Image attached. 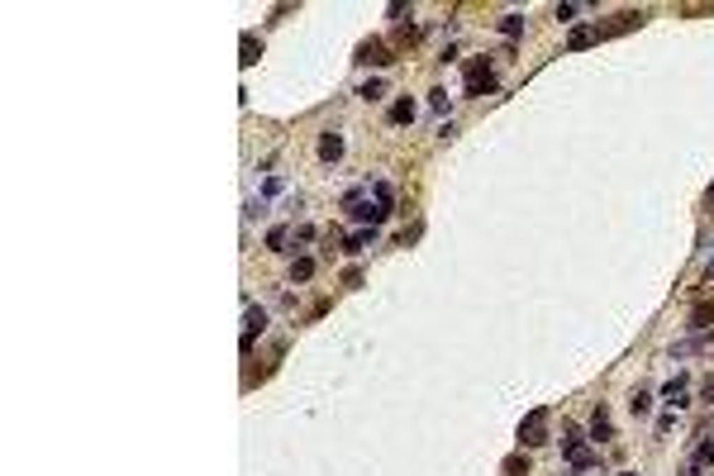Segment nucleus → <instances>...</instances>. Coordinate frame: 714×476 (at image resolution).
<instances>
[{
    "mask_svg": "<svg viewBox=\"0 0 714 476\" xmlns=\"http://www.w3.org/2000/svg\"><path fill=\"white\" fill-rule=\"evenodd\" d=\"M391 200H396V195H391L386 181H376V186L367 181V186H357V191L343 195V210H348V219H357L362 229H376V224L391 214Z\"/></svg>",
    "mask_w": 714,
    "mask_h": 476,
    "instance_id": "f257e3e1",
    "label": "nucleus"
},
{
    "mask_svg": "<svg viewBox=\"0 0 714 476\" xmlns=\"http://www.w3.org/2000/svg\"><path fill=\"white\" fill-rule=\"evenodd\" d=\"M562 457L572 462V472H590V467H595V452L581 443V433H577L572 424H567V438H562Z\"/></svg>",
    "mask_w": 714,
    "mask_h": 476,
    "instance_id": "f03ea898",
    "label": "nucleus"
},
{
    "mask_svg": "<svg viewBox=\"0 0 714 476\" xmlns=\"http://www.w3.org/2000/svg\"><path fill=\"white\" fill-rule=\"evenodd\" d=\"M491 91H496L491 62H486V57H472V62H467V96H491Z\"/></svg>",
    "mask_w": 714,
    "mask_h": 476,
    "instance_id": "7ed1b4c3",
    "label": "nucleus"
},
{
    "mask_svg": "<svg viewBox=\"0 0 714 476\" xmlns=\"http://www.w3.org/2000/svg\"><path fill=\"white\" fill-rule=\"evenodd\" d=\"M519 443H524V448L548 443V410H529V415H524V424H519Z\"/></svg>",
    "mask_w": 714,
    "mask_h": 476,
    "instance_id": "20e7f679",
    "label": "nucleus"
},
{
    "mask_svg": "<svg viewBox=\"0 0 714 476\" xmlns=\"http://www.w3.org/2000/svg\"><path fill=\"white\" fill-rule=\"evenodd\" d=\"M267 329V310L262 305H248L243 310V352H253V339Z\"/></svg>",
    "mask_w": 714,
    "mask_h": 476,
    "instance_id": "39448f33",
    "label": "nucleus"
},
{
    "mask_svg": "<svg viewBox=\"0 0 714 476\" xmlns=\"http://www.w3.org/2000/svg\"><path fill=\"white\" fill-rule=\"evenodd\" d=\"M357 62H367V67H391L396 57H391V48H386L381 38H367V43L357 48Z\"/></svg>",
    "mask_w": 714,
    "mask_h": 476,
    "instance_id": "423d86ee",
    "label": "nucleus"
},
{
    "mask_svg": "<svg viewBox=\"0 0 714 476\" xmlns=\"http://www.w3.org/2000/svg\"><path fill=\"white\" fill-rule=\"evenodd\" d=\"M643 20H648V10H624V15H614V24H595V29H600V38H605V34H624V29H638Z\"/></svg>",
    "mask_w": 714,
    "mask_h": 476,
    "instance_id": "0eeeda50",
    "label": "nucleus"
},
{
    "mask_svg": "<svg viewBox=\"0 0 714 476\" xmlns=\"http://www.w3.org/2000/svg\"><path fill=\"white\" fill-rule=\"evenodd\" d=\"M662 396H667V405H671V410H686V405H690V396H686V376L676 371V376L662 386Z\"/></svg>",
    "mask_w": 714,
    "mask_h": 476,
    "instance_id": "6e6552de",
    "label": "nucleus"
},
{
    "mask_svg": "<svg viewBox=\"0 0 714 476\" xmlns=\"http://www.w3.org/2000/svg\"><path fill=\"white\" fill-rule=\"evenodd\" d=\"M343 158V133H319V162H339Z\"/></svg>",
    "mask_w": 714,
    "mask_h": 476,
    "instance_id": "1a4fd4ad",
    "label": "nucleus"
},
{
    "mask_svg": "<svg viewBox=\"0 0 714 476\" xmlns=\"http://www.w3.org/2000/svg\"><path fill=\"white\" fill-rule=\"evenodd\" d=\"M595 38H600V29H595V24H577L572 34H567V48L577 53V48H590Z\"/></svg>",
    "mask_w": 714,
    "mask_h": 476,
    "instance_id": "9d476101",
    "label": "nucleus"
},
{
    "mask_svg": "<svg viewBox=\"0 0 714 476\" xmlns=\"http://www.w3.org/2000/svg\"><path fill=\"white\" fill-rule=\"evenodd\" d=\"M590 433H595V443H609V438H614V424H609V410H605V405L590 415Z\"/></svg>",
    "mask_w": 714,
    "mask_h": 476,
    "instance_id": "9b49d317",
    "label": "nucleus"
},
{
    "mask_svg": "<svg viewBox=\"0 0 714 476\" xmlns=\"http://www.w3.org/2000/svg\"><path fill=\"white\" fill-rule=\"evenodd\" d=\"M710 324H714V300H700V305L690 310V329H700V334H705Z\"/></svg>",
    "mask_w": 714,
    "mask_h": 476,
    "instance_id": "f8f14e48",
    "label": "nucleus"
},
{
    "mask_svg": "<svg viewBox=\"0 0 714 476\" xmlns=\"http://www.w3.org/2000/svg\"><path fill=\"white\" fill-rule=\"evenodd\" d=\"M695 462L705 472H714V438H695Z\"/></svg>",
    "mask_w": 714,
    "mask_h": 476,
    "instance_id": "ddd939ff",
    "label": "nucleus"
},
{
    "mask_svg": "<svg viewBox=\"0 0 714 476\" xmlns=\"http://www.w3.org/2000/svg\"><path fill=\"white\" fill-rule=\"evenodd\" d=\"M386 119H391V124H410V119H415V101H396Z\"/></svg>",
    "mask_w": 714,
    "mask_h": 476,
    "instance_id": "4468645a",
    "label": "nucleus"
},
{
    "mask_svg": "<svg viewBox=\"0 0 714 476\" xmlns=\"http://www.w3.org/2000/svg\"><path fill=\"white\" fill-rule=\"evenodd\" d=\"M315 276V258H295L291 262V281H310Z\"/></svg>",
    "mask_w": 714,
    "mask_h": 476,
    "instance_id": "2eb2a0df",
    "label": "nucleus"
},
{
    "mask_svg": "<svg viewBox=\"0 0 714 476\" xmlns=\"http://www.w3.org/2000/svg\"><path fill=\"white\" fill-rule=\"evenodd\" d=\"M367 243H371V229H357L352 238H343V253H352V258H357V253H362Z\"/></svg>",
    "mask_w": 714,
    "mask_h": 476,
    "instance_id": "dca6fc26",
    "label": "nucleus"
},
{
    "mask_svg": "<svg viewBox=\"0 0 714 476\" xmlns=\"http://www.w3.org/2000/svg\"><path fill=\"white\" fill-rule=\"evenodd\" d=\"M258 57H262V43H258L253 34H243V67H253Z\"/></svg>",
    "mask_w": 714,
    "mask_h": 476,
    "instance_id": "f3484780",
    "label": "nucleus"
},
{
    "mask_svg": "<svg viewBox=\"0 0 714 476\" xmlns=\"http://www.w3.org/2000/svg\"><path fill=\"white\" fill-rule=\"evenodd\" d=\"M291 229H272V234H267V248H272V253H286V243H291Z\"/></svg>",
    "mask_w": 714,
    "mask_h": 476,
    "instance_id": "a211bd4d",
    "label": "nucleus"
},
{
    "mask_svg": "<svg viewBox=\"0 0 714 476\" xmlns=\"http://www.w3.org/2000/svg\"><path fill=\"white\" fill-rule=\"evenodd\" d=\"M500 34H505V38H519V34H524V15H505Z\"/></svg>",
    "mask_w": 714,
    "mask_h": 476,
    "instance_id": "6ab92c4d",
    "label": "nucleus"
},
{
    "mask_svg": "<svg viewBox=\"0 0 714 476\" xmlns=\"http://www.w3.org/2000/svg\"><path fill=\"white\" fill-rule=\"evenodd\" d=\"M629 410H634V415H648V410H653V396H648V391H634V396H629Z\"/></svg>",
    "mask_w": 714,
    "mask_h": 476,
    "instance_id": "aec40b11",
    "label": "nucleus"
},
{
    "mask_svg": "<svg viewBox=\"0 0 714 476\" xmlns=\"http://www.w3.org/2000/svg\"><path fill=\"white\" fill-rule=\"evenodd\" d=\"M357 96H362V101H381V96H386V86H381V81H367Z\"/></svg>",
    "mask_w": 714,
    "mask_h": 476,
    "instance_id": "412c9836",
    "label": "nucleus"
},
{
    "mask_svg": "<svg viewBox=\"0 0 714 476\" xmlns=\"http://www.w3.org/2000/svg\"><path fill=\"white\" fill-rule=\"evenodd\" d=\"M700 400H710V405H714V371L705 376V381H700Z\"/></svg>",
    "mask_w": 714,
    "mask_h": 476,
    "instance_id": "4be33fe9",
    "label": "nucleus"
},
{
    "mask_svg": "<svg viewBox=\"0 0 714 476\" xmlns=\"http://www.w3.org/2000/svg\"><path fill=\"white\" fill-rule=\"evenodd\" d=\"M429 105H433L438 114H443V110H448V91H433V96H429Z\"/></svg>",
    "mask_w": 714,
    "mask_h": 476,
    "instance_id": "5701e85b",
    "label": "nucleus"
},
{
    "mask_svg": "<svg viewBox=\"0 0 714 476\" xmlns=\"http://www.w3.org/2000/svg\"><path fill=\"white\" fill-rule=\"evenodd\" d=\"M419 38V24H400V43H415Z\"/></svg>",
    "mask_w": 714,
    "mask_h": 476,
    "instance_id": "b1692460",
    "label": "nucleus"
},
{
    "mask_svg": "<svg viewBox=\"0 0 714 476\" xmlns=\"http://www.w3.org/2000/svg\"><path fill=\"white\" fill-rule=\"evenodd\" d=\"M681 476H705V467H700V462H686V467H681Z\"/></svg>",
    "mask_w": 714,
    "mask_h": 476,
    "instance_id": "393cba45",
    "label": "nucleus"
},
{
    "mask_svg": "<svg viewBox=\"0 0 714 476\" xmlns=\"http://www.w3.org/2000/svg\"><path fill=\"white\" fill-rule=\"evenodd\" d=\"M705 205H710V214H714V186H710V191H705Z\"/></svg>",
    "mask_w": 714,
    "mask_h": 476,
    "instance_id": "a878e982",
    "label": "nucleus"
},
{
    "mask_svg": "<svg viewBox=\"0 0 714 476\" xmlns=\"http://www.w3.org/2000/svg\"><path fill=\"white\" fill-rule=\"evenodd\" d=\"M624 476H638V472H624Z\"/></svg>",
    "mask_w": 714,
    "mask_h": 476,
    "instance_id": "bb28decb",
    "label": "nucleus"
}]
</instances>
